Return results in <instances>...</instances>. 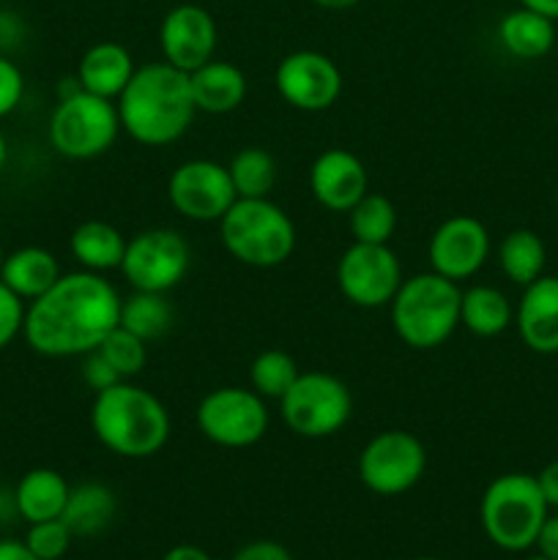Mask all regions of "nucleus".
<instances>
[{
  "label": "nucleus",
  "instance_id": "obj_18",
  "mask_svg": "<svg viewBox=\"0 0 558 560\" xmlns=\"http://www.w3.org/2000/svg\"><path fill=\"white\" fill-rule=\"evenodd\" d=\"M514 326L528 350L539 355L558 353V277L542 273L536 282L523 288Z\"/></svg>",
  "mask_w": 558,
  "mask_h": 560
},
{
  "label": "nucleus",
  "instance_id": "obj_14",
  "mask_svg": "<svg viewBox=\"0 0 558 560\" xmlns=\"http://www.w3.org/2000/svg\"><path fill=\"white\" fill-rule=\"evenodd\" d=\"M274 82L279 96L301 113H323L342 93L337 63L317 49H299L279 60Z\"/></svg>",
  "mask_w": 558,
  "mask_h": 560
},
{
  "label": "nucleus",
  "instance_id": "obj_48",
  "mask_svg": "<svg viewBox=\"0 0 558 560\" xmlns=\"http://www.w3.org/2000/svg\"><path fill=\"white\" fill-rule=\"evenodd\" d=\"M556 208H558V189H556Z\"/></svg>",
  "mask_w": 558,
  "mask_h": 560
},
{
  "label": "nucleus",
  "instance_id": "obj_10",
  "mask_svg": "<svg viewBox=\"0 0 558 560\" xmlns=\"http://www.w3.org/2000/svg\"><path fill=\"white\" fill-rule=\"evenodd\" d=\"M197 427L222 448L255 446L268 430V408L252 386L213 388L197 405Z\"/></svg>",
  "mask_w": 558,
  "mask_h": 560
},
{
  "label": "nucleus",
  "instance_id": "obj_30",
  "mask_svg": "<svg viewBox=\"0 0 558 560\" xmlns=\"http://www.w3.org/2000/svg\"><path fill=\"white\" fill-rule=\"evenodd\" d=\"M350 233L359 244H388L397 230V208L388 197L367 191L348 211Z\"/></svg>",
  "mask_w": 558,
  "mask_h": 560
},
{
  "label": "nucleus",
  "instance_id": "obj_5",
  "mask_svg": "<svg viewBox=\"0 0 558 560\" xmlns=\"http://www.w3.org/2000/svg\"><path fill=\"white\" fill-rule=\"evenodd\" d=\"M219 235L230 255L252 268H277L293 255V219L268 197H239L219 219Z\"/></svg>",
  "mask_w": 558,
  "mask_h": 560
},
{
  "label": "nucleus",
  "instance_id": "obj_13",
  "mask_svg": "<svg viewBox=\"0 0 558 560\" xmlns=\"http://www.w3.org/2000/svg\"><path fill=\"white\" fill-rule=\"evenodd\" d=\"M170 206L191 222H219L239 200L224 164L211 159H191L178 164L167 180Z\"/></svg>",
  "mask_w": 558,
  "mask_h": 560
},
{
  "label": "nucleus",
  "instance_id": "obj_40",
  "mask_svg": "<svg viewBox=\"0 0 558 560\" xmlns=\"http://www.w3.org/2000/svg\"><path fill=\"white\" fill-rule=\"evenodd\" d=\"M0 560H38V558L27 550L25 541L3 539L0 541Z\"/></svg>",
  "mask_w": 558,
  "mask_h": 560
},
{
  "label": "nucleus",
  "instance_id": "obj_24",
  "mask_svg": "<svg viewBox=\"0 0 558 560\" xmlns=\"http://www.w3.org/2000/svg\"><path fill=\"white\" fill-rule=\"evenodd\" d=\"M498 42L512 58L539 60L556 44V22L520 5L498 22Z\"/></svg>",
  "mask_w": 558,
  "mask_h": 560
},
{
  "label": "nucleus",
  "instance_id": "obj_20",
  "mask_svg": "<svg viewBox=\"0 0 558 560\" xmlns=\"http://www.w3.org/2000/svg\"><path fill=\"white\" fill-rule=\"evenodd\" d=\"M191 98L197 113L228 115L239 109L246 98V77L239 66L228 60H208L189 74Z\"/></svg>",
  "mask_w": 558,
  "mask_h": 560
},
{
  "label": "nucleus",
  "instance_id": "obj_1",
  "mask_svg": "<svg viewBox=\"0 0 558 560\" xmlns=\"http://www.w3.org/2000/svg\"><path fill=\"white\" fill-rule=\"evenodd\" d=\"M120 320V295L102 273H63L27 304L22 337L47 359H74L98 350Z\"/></svg>",
  "mask_w": 558,
  "mask_h": 560
},
{
  "label": "nucleus",
  "instance_id": "obj_32",
  "mask_svg": "<svg viewBox=\"0 0 558 560\" xmlns=\"http://www.w3.org/2000/svg\"><path fill=\"white\" fill-rule=\"evenodd\" d=\"M98 353L104 355V361H107V364L113 366V370L118 372L124 381L140 375L142 366L148 364L146 339L135 337V334L126 331V328H120V326L113 328V331H109V337L98 345Z\"/></svg>",
  "mask_w": 558,
  "mask_h": 560
},
{
  "label": "nucleus",
  "instance_id": "obj_16",
  "mask_svg": "<svg viewBox=\"0 0 558 560\" xmlns=\"http://www.w3.org/2000/svg\"><path fill=\"white\" fill-rule=\"evenodd\" d=\"M430 268L452 282L476 277L490 257V233L474 217H452L430 238Z\"/></svg>",
  "mask_w": 558,
  "mask_h": 560
},
{
  "label": "nucleus",
  "instance_id": "obj_11",
  "mask_svg": "<svg viewBox=\"0 0 558 560\" xmlns=\"http://www.w3.org/2000/svg\"><path fill=\"white\" fill-rule=\"evenodd\" d=\"M427 470V452L416 435L405 430L377 432L359 454V479L383 498L414 490Z\"/></svg>",
  "mask_w": 558,
  "mask_h": 560
},
{
  "label": "nucleus",
  "instance_id": "obj_28",
  "mask_svg": "<svg viewBox=\"0 0 558 560\" xmlns=\"http://www.w3.org/2000/svg\"><path fill=\"white\" fill-rule=\"evenodd\" d=\"M175 312L167 301V293H148V290H135L129 299H120V320L118 326L131 331L135 337L153 342L162 339L173 328Z\"/></svg>",
  "mask_w": 558,
  "mask_h": 560
},
{
  "label": "nucleus",
  "instance_id": "obj_8",
  "mask_svg": "<svg viewBox=\"0 0 558 560\" xmlns=\"http://www.w3.org/2000/svg\"><path fill=\"white\" fill-rule=\"evenodd\" d=\"M282 421L299 438H332L353 413L350 388L328 372H301L282 399Z\"/></svg>",
  "mask_w": 558,
  "mask_h": 560
},
{
  "label": "nucleus",
  "instance_id": "obj_2",
  "mask_svg": "<svg viewBox=\"0 0 558 560\" xmlns=\"http://www.w3.org/2000/svg\"><path fill=\"white\" fill-rule=\"evenodd\" d=\"M120 129L148 148L181 140L195 120L189 74L167 60L140 66L118 96Z\"/></svg>",
  "mask_w": 558,
  "mask_h": 560
},
{
  "label": "nucleus",
  "instance_id": "obj_35",
  "mask_svg": "<svg viewBox=\"0 0 558 560\" xmlns=\"http://www.w3.org/2000/svg\"><path fill=\"white\" fill-rule=\"evenodd\" d=\"M22 96H25V77L20 66L0 55V120L9 118L20 107Z\"/></svg>",
  "mask_w": 558,
  "mask_h": 560
},
{
  "label": "nucleus",
  "instance_id": "obj_43",
  "mask_svg": "<svg viewBox=\"0 0 558 560\" xmlns=\"http://www.w3.org/2000/svg\"><path fill=\"white\" fill-rule=\"evenodd\" d=\"M312 3L328 11H345V9H353V5L361 3V0H312Z\"/></svg>",
  "mask_w": 558,
  "mask_h": 560
},
{
  "label": "nucleus",
  "instance_id": "obj_36",
  "mask_svg": "<svg viewBox=\"0 0 558 560\" xmlns=\"http://www.w3.org/2000/svg\"><path fill=\"white\" fill-rule=\"evenodd\" d=\"M82 377H85V383L93 388V392H104V388H109V386H115V383L124 381V377H120L118 372H115L113 366L104 361V355L98 353V350H93V353L85 355Z\"/></svg>",
  "mask_w": 558,
  "mask_h": 560
},
{
  "label": "nucleus",
  "instance_id": "obj_27",
  "mask_svg": "<svg viewBox=\"0 0 558 560\" xmlns=\"http://www.w3.org/2000/svg\"><path fill=\"white\" fill-rule=\"evenodd\" d=\"M545 241L528 228H518L507 233L501 246H498V266H501L503 277L509 282L520 284V288H528L531 282H536L545 273Z\"/></svg>",
  "mask_w": 558,
  "mask_h": 560
},
{
  "label": "nucleus",
  "instance_id": "obj_22",
  "mask_svg": "<svg viewBox=\"0 0 558 560\" xmlns=\"http://www.w3.org/2000/svg\"><path fill=\"white\" fill-rule=\"evenodd\" d=\"M69 492H71L69 481H66L58 470L53 468L27 470L14 490L16 514H20L27 525L63 517Z\"/></svg>",
  "mask_w": 558,
  "mask_h": 560
},
{
  "label": "nucleus",
  "instance_id": "obj_23",
  "mask_svg": "<svg viewBox=\"0 0 558 560\" xmlns=\"http://www.w3.org/2000/svg\"><path fill=\"white\" fill-rule=\"evenodd\" d=\"M71 257L82 266V271L104 273V271H120V262L126 255V238L115 224L102 222V219H91V222L77 224L74 233L69 238Z\"/></svg>",
  "mask_w": 558,
  "mask_h": 560
},
{
  "label": "nucleus",
  "instance_id": "obj_31",
  "mask_svg": "<svg viewBox=\"0 0 558 560\" xmlns=\"http://www.w3.org/2000/svg\"><path fill=\"white\" fill-rule=\"evenodd\" d=\"M299 375V364L284 350H263L249 364V386L263 399H282Z\"/></svg>",
  "mask_w": 558,
  "mask_h": 560
},
{
  "label": "nucleus",
  "instance_id": "obj_34",
  "mask_svg": "<svg viewBox=\"0 0 558 560\" xmlns=\"http://www.w3.org/2000/svg\"><path fill=\"white\" fill-rule=\"evenodd\" d=\"M25 301L0 282V350L9 348L25 328Z\"/></svg>",
  "mask_w": 558,
  "mask_h": 560
},
{
  "label": "nucleus",
  "instance_id": "obj_26",
  "mask_svg": "<svg viewBox=\"0 0 558 560\" xmlns=\"http://www.w3.org/2000/svg\"><path fill=\"white\" fill-rule=\"evenodd\" d=\"M115 495L109 487L96 485V481H88V485L71 487L69 501L63 509V523L69 525V530L74 536H96L113 523L115 517Z\"/></svg>",
  "mask_w": 558,
  "mask_h": 560
},
{
  "label": "nucleus",
  "instance_id": "obj_47",
  "mask_svg": "<svg viewBox=\"0 0 558 560\" xmlns=\"http://www.w3.org/2000/svg\"><path fill=\"white\" fill-rule=\"evenodd\" d=\"M414 560H438V558H414Z\"/></svg>",
  "mask_w": 558,
  "mask_h": 560
},
{
  "label": "nucleus",
  "instance_id": "obj_29",
  "mask_svg": "<svg viewBox=\"0 0 558 560\" xmlns=\"http://www.w3.org/2000/svg\"><path fill=\"white\" fill-rule=\"evenodd\" d=\"M230 180L239 197H268L277 186V159L266 148H241L228 164Z\"/></svg>",
  "mask_w": 558,
  "mask_h": 560
},
{
  "label": "nucleus",
  "instance_id": "obj_44",
  "mask_svg": "<svg viewBox=\"0 0 558 560\" xmlns=\"http://www.w3.org/2000/svg\"><path fill=\"white\" fill-rule=\"evenodd\" d=\"M5 164H9V142H5L3 129H0V175L5 173Z\"/></svg>",
  "mask_w": 558,
  "mask_h": 560
},
{
  "label": "nucleus",
  "instance_id": "obj_33",
  "mask_svg": "<svg viewBox=\"0 0 558 560\" xmlns=\"http://www.w3.org/2000/svg\"><path fill=\"white\" fill-rule=\"evenodd\" d=\"M71 539L74 534L69 530V525L63 520H44V523H33L27 528L25 545L38 560H60L69 552Z\"/></svg>",
  "mask_w": 558,
  "mask_h": 560
},
{
  "label": "nucleus",
  "instance_id": "obj_25",
  "mask_svg": "<svg viewBox=\"0 0 558 560\" xmlns=\"http://www.w3.org/2000/svg\"><path fill=\"white\" fill-rule=\"evenodd\" d=\"M514 323V310L507 295L490 284H474L463 290L460 299V326L468 328L474 337H498Z\"/></svg>",
  "mask_w": 558,
  "mask_h": 560
},
{
  "label": "nucleus",
  "instance_id": "obj_41",
  "mask_svg": "<svg viewBox=\"0 0 558 560\" xmlns=\"http://www.w3.org/2000/svg\"><path fill=\"white\" fill-rule=\"evenodd\" d=\"M162 560H213V558L195 545H175L164 552Z\"/></svg>",
  "mask_w": 558,
  "mask_h": 560
},
{
  "label": "nucleus",
  "instance_id": "obj_3",
  "mask_svg": "<svg viewBox=\"0 0 558 560\" xmlns=\"http://www.w3.org/2000/svg\"><path fill=\"white\" fill-rule=\"evenodd\" d=\"M91 427L104 448L126 459L153 457L170 441L167 408L148 388L120 381L96 392L91 408Z\"/></svg>",
  "mask_w": 558,
  "mask_h": 560
},
{
  "label": "nucleus",
  "instance_id": "obj_6",
  "mask_svg": "<svg viewBox=\"0 0 558 560\" xmlns=\"http://www.w3.org/2000/svg\"><path fill=\"white\" fill-rule=\"evenodd\" d=\"M547 514L550 506L531 474H503L492 479L479 506L487 539L507 552L531 550Z\"/></svg>",
  "mask_w": 558,
  "mask_h": 560
},
{
  "label": "nucleus",
  "instance_id": "obj_37",
  "mask_svg": "<svg viewBox=\"0 0 558 560\" xmlns=\"http://www.w3.org/2000/svg\"><path fill=\"white\" fill-rule=\"evenodd\" d=\"M233 560H293V556H290L288 547H282L279 541L260 539L241 547V550L233 556Z\"/></svg>",
  "mask_w": 558,
  "mask_h": 560
},
{
  "label": "nucleus",
  "instance_id": "obj_38",
  "mask_svg": "<svg viewBox=\"0 0 558 560\" xmlns=\"http://www.w3.org/2000/svg\"><path fill=\"white\" fill-rule=\"evenodd\" d=\"M534 547L539 550V556L558 560V514H547V520L542 523Z\"/></svg>",
  "mask_w": 558,
  "mask_h": 560
},
{
  "label": "nucleus",
  "instance_id": "obj_21",
  "mask_svg": "<svg viewBox=\"0 0 558 560\" xmlns=\"http://www.w3.org/2000/svg\"><path fill=\"white\" fill-rule=\"evenodd\" d=\"M60 277L63 271H60L58 257L42 246H22V249L9 252L0 268V282L27 304L47 293Z\"/></svg>",
  "mask_w": 558,
  "mask_h": 560
},
{
  "label": "nucleus",
  "instance_id": "obj_17",
  "mask_svg": "<svg viewBox=\"0 0 558 560\" xmlns=\"http://www.w3.org/2000/svg\"><path fill=\"white\" fill-rule=\"evenodd\" d=\"M310 191L326 211L348 213L370 191V175L356 153L332 148L312 162Z\"/></svg>",
  "mask_w": 558,
  "mask_h": 560
},
{
  "label": "nucleus",
  "instance_id": "obj_42",
  "mask_svg": "<svg viewBox=\"0 0 558 560\" xmlns=\"http://www.w3.org/2000/svg\"><path fill=\"white\" fill-rule=\"evenodd\" d=\"M520 5L536 11V14L547 16V20H558V0H520Z\"/></svg>",
  "mask_w": 558,
  "mask_h": 560
},
{
  "label": "nucleus",
  "instance_id": "obj_7",
  "mask_svg": "<svg viewBox=\"0 0 558 560\" xmlns=\"http://www.w3.org/2000/svg\"><path fill=\"white\" fill-rule=\"evenodd\" d=\"M118 131V104H113V98L82 91L80 82L71 91L60 93L47 126L49 145L55 148V153L74 162L107 153Z\"/></svg>",
  "mask_w": 558,
  "mask_h": 560
},
{
  "label": "nucleus",
  "instance_id": "obj_46",
  "mask_svg": "<svg viewBox=\"0 0 558 560\" xmlns=\"http://www.w3.org/2000/svg\"><path fill=\"white\" fill-rule=\"evenodd\" d=\"M525 560H550V558H545V556H531V558H525Z\"/></svg>",
  "mask_w": 558,
  "mask_h": 560
},
{
  "label": "nucleus",
  "instance_id": "obj_45",
  "mask_svg": "<svg viewBox=\"0 0 558 560\" xmlns=\"http://www.w3.org/2000/svg\"><path fill=\"white\" fill-rule=\"evenodd\" d=\"M3 260H5V252H3V244H0V268H3Z\"/></svg>",
  "mask_w": 558,
  "mask_h": 560
},
{
  "label": "nucleus",
  "instance_id": "obj_19",
  "mask_svg": "<svg viewBox=\"0 0 558 560\" xmlns=\"http://www.w3.org/2000/svg\"><path fill=\"white\" fill-rule=\"evenodd\" d=\"M131 52L118 42H98L82 55L77 66V82L82 91L104 98H118L135 74Z\"/></svg>",
  "mask_w": 558,
  "mask_h": 560
},
{
  "label": "nucleus",
  "instance_id": "obj_4",
  "mask_svg": "<svg viewBox=\"0 0 558 560\" xmlns=\"http://www.w3.org/2000/svg\"><path fill=\"white\" fill-rule=\"evenodd\" d=\"M460 299L463 290L457 282L435 271L403 279L388 304L394 331L414 350L441 348L460 326Z\"/></svg>",
  "mask_w": 558,
  "mask_h": 560
},
{
  "label": "nucleus",
  "instance_id": "obj_39",
  "mask_svg": "<svg viewBox=\"0 0 558 560\" xmlns=\"http://www.w3.org/2000/svg\"><path fill=\"white\" fill-rule=\"evenodd\" d=\"M536 485H539L542 495H545L547 506L558 509V459L556 463L545 465V468L536 474Z\"/></svg>",
  "mask_w": 558,
  "mask_h": 560
},
{
  "label": "nucleus",
  "instance_id": "obj_12",
  "mask_svg": "<svg viewBox=\"0 0 558 560\" xmlns=\"http://www.w3.org/2000/svg\"><path fill=\"white\" fill-rule=\"evenodd\" d=\"M403 284V266L388 244H359L342 252L337 262V288L361 310H381L392 304Z\"/></svg>",
  "mask_w": 558,
  "mask_h": 560
},
{
  "label": "nucleus",
  "instance_id": "obj_15",
  "mask_svg": "<svg viewBox=\"0 0 558 560\" xmlns=\"http://www.w3.org/2000/svg\"><path fill=\"white\" fill-rule=\"evenodd\" d=\"M217 42L219 31L211 11L195 3H181L170 9L159 25V47H162L164 60L186 74L213 60Z\"/></svg>",
  "mask_w": 558,
  "mask_h": 560
},
{
  "label": "nucleus",
  "instance_id": "obj_9",
  "mask_svg": "<svg viewBox=\"0 0 558 560\" xmlns=\"http://www.w3.org/2000/svg\"><path fill=\"white\" fill-rule=\"evenodd\" d=\"M191 266L189 241L170 228L142 230L126 241V255L120 273L135 290L170 293L184 282Z\"/></svg>",
  "mask_w": 558,
  "mask_h": 560
}]
</instances>
